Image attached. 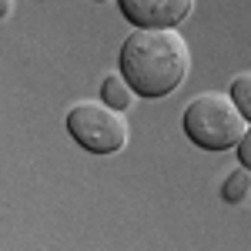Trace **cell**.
Here are the masks:
<instances>
[{"mask_svg":"<svg viewBox=\"0 0 251 251\" xmlns=\"http://www.w3.org/2000/svg\"><path fill=\"white\" fill-rule=\"evenodd\" d=\"M117 71L137 97L161 100L188 80L191 47L177 27H134L117 50Z\"/></svg>","mask_w":251,"mask_h":251,"instance_id":"obj_1","label":"cell"},{"mask_svg":"<svg viewBox=\"0 0 251 251\" xmlns=\"http://www.w3.org/2000/svg\"><path fill=\"white\" fill-rule=\"evenodd\" d=\"M184 137L201 151H231L241 141L248 121L228 94H198L181 114Z\"/></svg>","mask_w":251,"mask_h":251,"instance_id":"obj_2","label":"cell"},{"mask_svg":"<svg viewBox=\"0 0 251 251\" xmlns=\"http://www.w3.org/2000/svg\"><path fill=\"white\" fill-rule=\"evenodd\" d=\"M64 124L74 144H80L91 154H117L127 148V137H131L121 111L107 107L104 100H77L64 114Z\"/></svg>","mask_w":251,"mask_h":251,"instance_id":"obj_3","label":"cell"},{"mask_svg":"<svg viewBox=\"0 0 251 251\" xmlns=\"http://www.w3.org/2000/svg\"><path fill=\"white\" fill-rule=\"evenodd\" d=\"M117 10L131 27H181L194 0H117Z\"/></svg>","mask_w":251,"mask_h":251,"instance_id":"obj_4","label":"cell"},{"mask_svg":"<svg viewBox=\"0 0 251 251\" xmlns=\"http://www.w3.org/2000/svg\"><path fill=\"white\" fill-rule=\"evenodd\" d=\"M134 91H131V84L124 80V74L117 71V74H107V77L100 80V100L107 104V107H114V111H131V104H134Z\"/></svg>","mask_w":251,"mask_h":251,"instance_id":"obj_5","label":"cell"},{"mask_svg":"<svg viewBox=\"0 0 251 251\" xmlns=\"http://www.w3.org/2000/svg\"><path fill=\"white\" fill-rule=\"evenodd\" d=\"M251 198V171L248 168H231L228 177L221 181V201L225 204H241V201H248Z\"/></svg>","mask_w":251,"mask_h":251,"instance_id":"obj_6","label":"cell"},{"mask_svg":"<svg viewBox=\"0 0 251 251\" xmlns=\"http://www.w3.org/2000/svg\"><path fill=\"white\" fill-rule=\"evenodd\" d=\"M228 97L234 100V107L241 111V117L251 124V71H245V74H234L231 84H228Z\"/></svg>","mask_w":251,"mask_h":251,"instance_id":"obj_7","label":"cell"},{"mask_svg":"<svg viewBox=\"0 0 251 251\" xmlns=\"http://www.w3.org/2000/svg\"><path fill=\"white\" fill-rule=\"evenodd\" d=\"M234 151H238V164L251 171V124L245 127V134H241V141L234 144Z\"/></svg>","mask_w":251,"mask_h":251,"instance_id":"obj_8","label":"cell"},{"mask_svg":"<svg viewBox=\"0 0 251 251\" xmlns=\"http://www.w3.org/2000/svg\"><path fill=\"white\" fill-rule=\"evenodd\" d=\"M10 10H14V0H0V20L7 17V14H10Z\"/></svg>","mask_w":251,"mask_h":251,"instance_id":"obj_9","label":"cell"},{"mask_svg":"<svg viewBox=\"0 0 251 251\" xmlns=\"http://www.w3.org/2000/svg\"><path fill=\"white\" fill-rule=\"evenodd\" d=\"M97 3H104V0H97Z\"/></svg>","mask_w":251,"mask_h":251,"instance_id":"obj_10","label":"cell"}]
</instances>
